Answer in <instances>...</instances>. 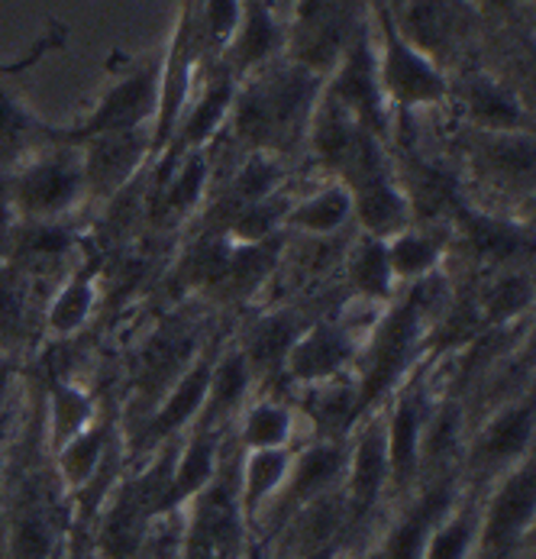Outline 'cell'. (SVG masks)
Wrapping results in <instances>:
<instances>
[{
	"mask_svg": "<svg viewBox=\"0 0 536 559\" xmlns=\"http://www.w3.org/2000/svg\"><path fill=\"white\" fill-rule=\"evenodd\" d=\"M323 75L291 59H275L259 72L239 79L230 107L233 133L249 153L285 156L307 140L310 114L320 97Z\"/></svg>",
	"mask_w": 536,
	"mask_h": 559,
	"instance_id": "1",
	"label": "cell"
},
{
	"mask_svg": "<svg viewBox=\"0 0 536 559\" xmlns=\"http://www.w3.org/2000/svg\"><path fill=\"white\" fill-rule=\"evenodd\" d=\"M437 292V275L427 282H417L388 305L382 320L369 333V340L359 349V372H356V420L372 414L391 399V392L407 382L410 366L417 362V353L424 346V333L433 326L430 305Z\"/></svg>",
	"mask_w": 536,
	"mask_h": 559,
	"instance_id": "2",
	"label": "cell"
},
{
	"mask_svg": "<svg viewBox=\"0 0 536 559\" xmlns=\"http://www.w3.org/2000/svg\"><path fill=\"white\" fill-rule=\"evenodd\" d=\"M75 531L72 501L52 469H29L0 501V559H62Z\"/></svg>",
	"mask_w": 536,
	"mask_h": 559,
	"instance_id": "3",
	"label": "cell"
},
{
	"mask_svg": "<svg viewBox=\"0 0 536 559\" xmlns=\"http://www.w3.org/2000/svg\"><path fill=\"white\" fill-rule=\"evenodd\" d=\"M84 204H91V198L81 153L72 143H56L23 159L10 175V207L26 227L62 224Z\"/></svg>",
	"mask_w": 536,
	"mask_h": 559,
	"instance_id": "4",
	"label": "cell"
},
{
	"mask_svg": "<svg viewBox=\"0 0 536 559\" xmlns=\"http://www.w3.org/2000/svg\"><path fill=\"white\" fill-rule=\"evenodd\" d=\"M372 13H376V33H372L376 66H379V81H382L388 110L414 114V110H430V107L446 104L450 87H453L446 72L401 36L394 13L384 0L372 3Z\"/></svg>",
	"mask_w": 536,
	"mask_h": 559,
	"instance_id": "5",
	"label": "cell"
},
{
	"mask_svg": "<svg viewBox=\"0 0 536 559\" xmlns=\"http://www.w3.org/2000/svg\"><path fill=\"white\" fill-rule=\"evenodd\" d=\"M536 404L534 389L495 404L465 437L462 481L472 491H485L517 463L534 456Z\"/></svg>",
	"mask_w": 536,
	"mask_h": 559,
	"instance_id": "6",
	"label": "cell"
},
{
	"mask_svg": "<svg viewBox=\"0 0 536 559\" xmlns=\"http://www.w3.org/2000/svg\"><path fill=\"white\" fill-rule=\"evenodd\" d=\"M536 460L478 491V547L475 559H534Z\"/></svg>",
	"mask_w": 536,
	"mask_h": 559,
	"instance_id": "7",
	"label": "cell"
},
{
	"mask_svg": "<svg viewBox=\"0 0 536 559\" xmlns=\"http://www.w3.org/2000/svg\"><path fill=\"white\" fill-rule=\"evenodd\" d=\"M323 94H330L340 107H346L362 123V130H369L379 143H388L391 110L384 104L379 66H376V43L366 23H359L340 62L323 79Z\"/></svg>",
	"mask_w": 536,
	"mask_h": 559,
	"instance_id": "8",
	"label": "cell"
},
{
	"mask_svg": "<svg viewBox=\"0 0 536 559\" xmlns=\"http://www.w3.org/2000/svg\"><path fill=\"white\" fill-rule=\"evenodd\" d=\"M158 94H162V59H150L110 81L100 91L97 104L87 110V117L75 127L62 130V140L81 143L97 133L153 127L158 114Z\"/></svg>",
	"mask_w": 536,
	"mask_h": 559,
	"instance_id": "9",
	"label": "cell"
},
{
	"mask_svg": "<svg viewBox=\"0 0 536 559\" xmlns=\"http://www.w3.org/2000/svg\"><path fill=\"white\" fill-rule=\"evenodd\" d=\"M420 382H401L382 404L384 450H388V511L407 501L420 481V440L430 414Z\"/></svg>",
	"mask_w": 536,
	"mask_h": 559,
	"instance_id": "10",
	"label": "cell"
},
{
	"mask_svg": "<svg viewBox=\"0 0 536 559\" xmlns=\"http://www.w3.org/2000/svg\"><path fill=\"white\" fill-rule=\"evenodd\" d=\"M465 491V481L460 476L453 479H437L420 485L407 501L394 504L384 514L382 527L376 534V550L382 559H424L427 540L440 518L456 504Z\"/></svg>",
	"mask_w": 536,
	"mask_h": 559,
	"instance_id": "11",
	"label": "cell"
},
{
	"mask_svg": "<svg viewBox=\"0 0 536 559\" xmlns=\"http://www.w3.org/2000/svg\"><path fill=\"white\" fill-rule=\"evenodd\" d=\"M343 185L353 198V227L359 230V237L384 242L417 224L404 181L388 168L384 153L343 178Z\"/></svg>",
	"mask_w": 536,
	"mask_h": 559,
	"instance_id": "12",
	"label": "cell"
},
{
	"mask_svg": "<svg viewBox=\"0 0 536 559\" xmlns=\"http://www.w3.org/2000/svg\"><path fill=\"white\" fill-rule=\"evenodd\" d=\"M81 153V168L87 181V198L104 201L130 188L146 162L153 159V127L140 130H114L97 133L81 143H72Z\"/></svg>",
	"mask_w": 536,
	"mask_h": 559,
	"instance_id": "13",
	"label": "cell"
},
{
	"mask_svg": "<svg viewBox=\"0 0 536 559\" xmlns=\"http://www.w3.org/2000/svg\"><path fill=\"white\" fill-rule=\"evenodd\" d=\"M356 29L359 23H353V13L343 0H298L295 26L288 33V59L326 79Z\"/></svg>",
	"mask_w": 536,
	"mask_h": 559,
	"instance_id": "14",
	"label": "cell"
},
{
	"mask_svg": "<svg viewBox=\"0 0 536 559\" xmlns=\"http://www.w3.org/2000/svg\"><path fill=\"white\" fill-rule=\"evenodd\" d=\"M359 359V343L336 320H313L285 356L282 379L301 389H320L343 379Z\"/></svg>",
	"mask_w": 536,
	"mask_h": 559,
	"instance_id": "15",
	"label": "cell"
},
{
	"mask_svg": "<svg viewBox=\"0 0 536 559\" xmlns=\"http://www.w3.org/2000/svg\"><path fill=\"white\" fill-rule=\"evenodd\" d=\"M391 13L401 36L443 69L465 39L475 10L472 0H401Z\"/></svg>",
	"mask_w": 536,
	"mask_h": 559,
	"instance_id": "16",
	"label": "cell"
},
{
	"mask_svg": "<svg viewBox=\"0 0 536 559\" xmlns=\"http://www.w3.org/2000/svg\"><path fill=\"white\" fill-rule=\"evenodd\" d=\"M285 46H288V26L278 20L272 0H242L239 26L221 56V66L239 81L275 62L285 52Z\"/></svg>",
	"mask_w": 536,
	"mask_h": 559,
	"instance_id": "17",
	"label": "cell"
},
{
	"mask_svg": "<svg viewBox=\"0 0 536 559\" xmlns=\"http://www.w3.org/2000/svg\"><path fill=\"white\" fill-rule=\"evenodd\" d=\"M453 91L460 97L462 114L472 123V130H478V133H534V127H531L534 120H531V110L524 107V100L491 72H468V75H462L456 87H450V94Z\"/></svg>",
	"mask_w": 536,
	"mask_h": 559,
	"instance_id": "18",
	"label": "cell"
},
{
	"mask_svg": "<svg viewBox=\"0 0 536 559\" xmlns=\"http://www.w3.org/2000/svg\"><path fill=\"white\" fill-rule=\"evenodd\" d=\"M236 84L230 72L221 66L207 84L198 91L194 104L184 107L178 127H175V136L171 143L165 146V153H171V159H165V165L171 168L178 159H184L188 153H198V150H207L214 143V136L221 133V127L230 120L233 97H236ZM162 153V156H165Z\"/></svg>",
	"mask_w": 536,
	"mask_h": 559,
	"instance_id": "19",
	"label": "cell"
},
{
	"mask_svg": "<svg viewBox=\"0 0 536 559\" xmlns=\"http://www.w3.org/2000/svg\"><path fill=\"white\" fill-rule=\"evenodd\" d=\"M233 443L227 433L221 430H201L191 427L175 450V463H171V481H168V495H165V511L168 508H184L188 501H194L211 481L217 479L224 460L230 456Z\"/></svg>",
	"mask_w": 536,
	"mask_h": 559,
	"instance_id": "20",
	"label": "cell"
},
{
	"mask_svg": "<svg viewBox=\"0 0 536 559\" xmlns=\"http://www.w3.org/2000/svg\"><path fill=\"white\" fill-rule=\"evenodd\" d=\"M305 443L301 437V411L295 404L272 395H255L249 401L233 430V447L239 453L252 450H295Z\"/></svg>",
	"mask_w": 536,
	"mask_h": 559,
	"instance_id": "21",
	"label": "cell"
},
{
	"mask_svg": "<svg viewBox=\"0 0 536 559\" xmlns=\"http://www.w3.org/2000/svg\"><path fill=\"white\" fill-rule=\"evenodd\" d=\"M475 168L501 191H534V133H478L472 136Z\"/></svg>",
	"mask_w": 536,
	"mask_h": 559,
	"instance_id": "22",
	"label": "cell"
},
{
	"mask_svg": "<svg viewBox=\"0 0 536 559\" xmlns=\"http://www.w3.org/2000/svg\"><path fill=\"white\" fill-rule=\"evenodd\" d=\"M252 389H255V379H252L242 353L236 346L217 353L214 356V369H211V382H207V399H204L201 417L194 420V427L230 433L239 411L255 399Z\"/></svg>",
	"mask_w": 536,
	"mask_h": 559,
	"instance_id": "23",
	"label": "cell"
},
{
	"mask_svg": "<svg viewBox=\"0 0 536 559\" xmlns=\"http://www.w3.org/2000/svg\"><path fill=\"white\" fill-rule=\"evenodd\" d=\"M307 326V320L291 311V308H278L272 314H262L255 320L242 340L236 343V349L242 353L255 385L265 382V379H278L282 376V366H285V356L288 349L295 346V340L301 336V330Z\"/></svg>",
	"mask_w": 536,
	"mask_h": 559,
	"instance_id": "24",
	"label": "cell"
},
{
	"mask_svg": "<svg viewBox=\"0 0 536 559\" xmlns=\"http://www.w3.org/2000/svg\"><path fill=\"white\" fill-rule=\"evenodd\" d=\"M56 143H65L62 130L46 123L43 117H36L26 107V100L0 79V162L16 168L23 159L36 156Z\"/></svg>",
	"mask_w": 536,
	"mask_h": 559,
	"instance_id": "25",
	"label": "cell"
},
{
	"mask_svg": "<svg viewBox=\"0 0 536 559\" xmlns=\"http://www.w3.org/2000/svg\"><path fill=\"white\" fill-rule=\"evenodd\" d=\"M291 456L295 450H252V453L236 456V495H239V511L249 524V534L259 514L269 508V501L288 479Z\"/></svg>",
	"mask_w": 536,
	"mask_h": 559,
	"instance_id": "26",
	"label": "cell"
},
{
	"mask_svg": "<svg viewBox=\"0 0 536 559\" xmlns=\"http://www.w3.org/2000/svg\"><path fill=\"white\" fill-rule=\"evenodd\" d=\"M353 227V198L340 178H330L305 198H291L285 214V234H301L313 240H326Z\"/></svg>",
	"mask_w": 536,
	"mask_h": 559,
	"instance_id": "27",
	"label": "cell"
},
{
	"mask_svg": "<svg viewBox=\"0 0 536 559\" xmlns=\"http://www.w3.org/2000/svg\"><path fill=\"white\" fill-rule=\"evenodd\" d=\"M465 249L491 265H504L514 259H527L534 252V230H527V224H514L495 214H475L465 211L460 224Z\"/></svg>",
	"mask_w": 536,
	"mask_h": 559,
	"instance_id": "28",
	"label": "cell"
},
{
	"mask_svg": "<svg viewBox=\"0 0 536 559\" xmlns=\"http://www.w3.org/2000/svg\"><path fill=\"white\" fill-rule=\"evenodd\" d=\"M384 255H388L397 292H404V288L427 282L430 275L440 272V265L446 259V240L440 234L414 224V227L401 230L397 237L384 240Z\"/></svg>",
	"mask_w": 536,
	"mask_h": 559,
	"instance_id": "29",
	"label": "cell"
},
{
	"mask_svg": "<svg viewBox=\"0 0 536 559\" xmlns=\"http://www.w3.org/2000/svg\"><path fill=\"white\" fill-rule=\"evenodd\" d=\"M100 417L97 399L75 382H56L46 401V453L52 456Z\"/></svg>",
	"mask_w": 536,
	"mask_h": 559,
	"instance_id": "30",
	"label": "cell"
},
{
	"mask_svg": "<svg viewBox=\"0 0 536 559\" xmlns=\"http://www.w3.org/2000/svg\"><path fill=\"white\" fill-rule=\"evenodd\" d=\"M97 301H100L97 275L94 272H72L46 305V314H43L46 333L56 340H69V336L81 333L87 326V320L94 318Z\"/></svg>",
	"mask_w": 536,
	"mask_h": 559,
	"instance_id": "31",
	"label": "cell"
},
{
	"mask_svg": "<svg viewBox=\"0 0 536 559\" xmlns=\"http://www.w3.org/2000/svg\"><path fill=\"white\" fill-rule=\"evenodd\" d=\"M346 282L356 298L391 305L397 298V285L384 255V242L372 237H356L346 252Z\"/></svg>",
	"mask_w": 536,
	"mask_h": 559,
	"instance_id": "32",
	"label": "cell"
},
{
	"mask_svg": "<svg viewBox=\"0 0 536 559\" xmlns=\"http://www.w3.org/2000/svg\"><path fill=\"white\" fill-rule=\"evenodd\" d=\"M478 547V491L465 488L433 527L424 559H475Z\"/></svg>",
	"mask_w": 536,
	"mask_h": 559,
	"instance_id": "33",
	"label": "cell"
},
{
	"mask_svg": "<svg viewBox=\"0 0 536 559\" xmlns=\"http://www.w3.org/2000/svg\"><path fill=\"white\" fill-rule=\"evenodd\" d=\"M285 185V165L282 156H272V153H249L242 165L233 171L230 185L224 191V201H227V217L239 207H249V204H259L272 194H278Z\"/></svg>",
	"mask_w": 536,
	"mask_h": 559,
	"instance_id": "34",
	"label": "cell"
},
{
	"mask_svg": "<svg viewBox=\"0 0 536 559\" xmlns=\"http://www.w3.org/2000/svg\"><path fill=\"white\" fill-rule=\"evenodd\" d=\"M291 207V198H285V191L239 207L227 217V237L224 240L233 246H259V242H272L278 234H285V214Z\"/></svg>",
	"mask_w": 536,
	"mask_h": 559,
	"instance_id": "35",
	"label": "cell"
},
{
	"mask_svg": "<svg viewBox=\"0 0 536 559\" xmlns=\"http://www.w3.org/2000/svg\"><path fill=\"white\" fill-rule=\"evenodd\" d=\"M531 305H534V275H527V272L498 275L478 298L481 318L495 326H508L517 318H527Z\"/></svg>",
	"mask_w": 536,
	"mask_h": 559,
	"instance_id": "36",
	"label": "cell"
},
{
	"mask_svg": "<svg viewBox=\"0 0 536 559\" xmlns=\"http://www.w3.org/2000/svg\"><path fill=\"white\" fill-rule=\"evenodd\" d=\"M181 540H184V508L158 511L146 524V534L133 559H178Z\"/></svg>",
	"mask_w": 536,
	"mask_h": 559,
	"instance_id": "37",
	"label": "cell"
},
{
	"mask_svg": "<svg viewBox=\"0 0 536 559\" xmlns=\"http://www.w3.org/2000/svg\"><path fill=\"white\" fill-rule=\"evenodd\" d=\"M239 13H242V0H198V23H201L204 46L224 56L239 26Z\"/></svg>",
	"mask_w": 536,
	"mask_h": 559,
	"instance_id": "38",
	"label": "cell"
},
{
	"mask_svg": "<svg viewBox=\"0 0 536 559\" xmlns=\"http://www.w3.org/2000/svg\"><path fill=\"white\" fill-rule=\"evenodd\" d=\"M23 278L16 275V269L0 265V333L20 330L23 320Z\"/></svg>",
	"mask_w": 536,
	"mask_h": 559,
	"instance_id": "39",
	"label": "cell"
},
{
	"mask_svg": "<svg viewBox=\"0 0 536 559\" xmlns=\"http://www.w3.org/2000/svg\"><path fill=\"white\" fill-rule=\"evenodd\" d=\"M62 559H100L84 527H78L75 524V531H72V537H69V547H65Z\"/></svg>",
	"mask_w": 536,
	"mask_h": 559,
	"instance_id": "40",
	"label": "cell"
},
{
	"mask_svg": "<svg viewBox=\"0 0 536 559\" xmlns=\"http://www.w3.org/2000/svg\"><path fill=\"white\" fill-rule=\"evenodd\" d=\"M10 392H13V362H10V353L0 346V411L10 401Z\"/></svg>",
	"mask_w": 536,
	"mask_h": 559,
	"instance_id": "41",
	"label": "cell"
},
{
	"mask_svg": "<svg viewBox=\"0 0 536 559\" xmlns=\"http://www.w3.org/2000/svg\"><path fill=\"white\" fill-rule=\"evenodd\" d=\"M343 554V544H326V547H317V550H307V554H295V557L282 559H336Z\"/></svg>",
	"mask_w": 536,
	"mask_h": 559,
	"instance_id": "42",
	"label": "cell"
},
{
	"mask_svg": "<svg viewBox=\"0 0 536 559\" xmlns=\"http://www.w3.org/2000/svg\"><path fill=\"white\" fill-rule=\"evenodd\" d=\"M336 559H382L379 557V550H376V540L372 544H366V547H353V550H343Z\"/></svg>",
	"mask_w": 536,
	"mask_h": 559,
	"instance_id": "43",
	"label": "cell"
},
{
	"mask_svg": "<svg viewBox=\"0 0 536 559\" xmlns=\"http://www.w3.org/2000/svg\"><path fill=\"white\" fill-rule=\"evenodd\" d=\"M481 3H488V7H495V10H514L521 0H481Z\"/></svg>",
	"mask_w": 536,
	"mask_h": 559,
	"instance_id": "44",
	"label": "cell"
}]
</instances>
